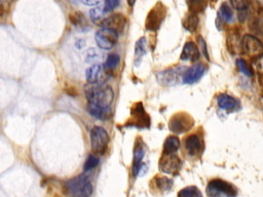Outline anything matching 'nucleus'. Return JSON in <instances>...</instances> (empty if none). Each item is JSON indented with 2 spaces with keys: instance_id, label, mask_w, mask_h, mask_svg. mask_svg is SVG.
Instances as JSON below:
<instances>
[{
  "instance_id": "16",
  "label": "nucleus",
  "mask_w": 263,
  "mask_h": 197,
  "mask_svg": "<svg viewBox=\"0 0 263 197\" xmlns=\"http://www.w3.org/2000/svg\"><path fill=\"white\" fill-rule=\"evenodd\" d=\"M87 112L95 118H98L100 120H106L111 117L112 111L110 107H104L95 103L88 102L87 107H86Z\"/></svg>"
},
{
  "instance_id": "11",
  "label": "nucleus",
  "mask_w": 263,
  "mask_h": 197,
  "mask_svg": "<svg viewBox=\"0 0 263 197\" xmlns=\"http://www.w3.org/2000/svg\"><path fill=\"white\" fill-rule=\"evenodd\" d=\"M185 71L184 68L178 67L174 69H168L157 74V80L160 84L165 86L176 85L180 79V75L183 74Z\"/></svg>"
},
{
  "instance_id": "9",
  "label": "nucleus",
  "mask_w": 263,
  "mask_h": 197,
  "mask_svg": "<svg viewBox=\"0 0 263 197\" xmlns=\"http://www.w3.org/2000/svg\"><path fill=\"white\" fill-rule=\"evenodd\" d=\"M110 71L101 64H95L85 71V78L88 83H105L110 76Z\"/></svg>"
},
{
  "instance_id": "1",
  "label": "nucleus",
  "mask_w": 263,
  "mask_h": 197,
  "mask_svg": "<svg viewBox=\"0 0 263 197\" xmlns=\"http://www.w3.org/2000/svg\"><path fill=\"white\" fill-rule=\"evenodd\" d=\"M84 93L88 102L104 107H110L114 97L111 86L105 83H88L84 86Z\"/></svg>"
},
{
  "instance_id": "10",
  "label": "nucleus",
  "mask_w": 263,
  "mask_h": 197,
  "mask_svg": "<svg viewBox=\"0 0 263 197\" xmlns=\"http://www.w3.org/2000/svg\"><path fill=\"white\" fill-rule=\"evenodd\" d=\"M241 49L247 55L256 57L263 53V44L255 36L245 35L241 40Z\"/></svg>"
},
{
  "instance_id": "25",
  "label": "nucleus",
  "mask_w": 263,
  "mask_h": 197,
  "mask_svg": "<svg viewBox=\"0 0 263 197\" xmlns=\"http://www.w3.org/2000/svg\"><path fill=\"white\" fill-rule=\"evenodd\" d=\"M178 196H180V197H197V196L201 197L202 193L198 190L197 187L189 186V187H186V188L182 189L178 193Z\"/></svg>"
},
{
  "instance_id": "19",
  "label": "nucleus",
  "mask_w": 263,
  "mask_h": 197,
  "mask_svg": "<svg viewBox=\"0 0 263 197\" xmlns=\"http://www.w3.org/2000/svg\"><path fill=\"white\" fill-rule=\"evenodd\" d=\"M107 13H108V11L104 8L103 5H96L95 8L90 9L89 16L93 24H96L98 26H102L104 21L108 16Z\"/></svg>"
},
{
  "instance_id": "36",
  "label": "nucleus",
  "mask_w": 263,
  "mask_h": 197,
  "mask_svg": "<svg viewBox=\"0 0 263 197\" xmlns=\"http://www.w3.org/2000/svg\"><path fill=\"white\" fill-rule=\"evenodd\" d=\"M126 1H127L129 6H134V4L136 3V0H126Z\"/></svg>"
},
{
  "instance_id": "12",
  "label": "nucleus",
  "mask_w": 263,
  "mask_h": 197,
  "mask_svg": "<svg viewBox=\"0 0 263 197\" xmlns=\"http://www.w3.org/2000/svg\"><path fill=\"white\" fill-rule=\"evenodd\" d=\"M206 68L203 64H196L192 67L186 69L183 73L182 80L186 84H193L197 82L204 74Z\"/></svg>"
},
{
  "instance_id": "20",
  "label": "nucleus",
  "mask_w": 263,
  "mask_h": 197,
  "mask_svg": "<svg viewBox=\"0 0 263 197\" xmlns=\"http://www.w3.org/2000/svg\"><path fill=\"white\" fill-rule=\"evenodd\" d=\"M147 52V40L145 37H141L135 45V66H139L143 60V56Z\"/></svg>"
},
{
  "instance_id": "32",
  "label": "nucleus",
  "mask_w": 263,
  "mask_h": 197,
  "mask_svg": "<svg viewBox=\"0 0 263 197\" xmlns=\"http://www.w3.org/2000/svg\"><path fill=\"white\" fill-rule=\"evenodd\" d=\"M253 66H254V69L258 73L263 74V53L255 57V60L253 62Z\"/></svg>"
},
{
  "instance_id": "28",
  "label": "nucleus",
  "mask_w": 263,
  "mask_h": 197,
  "mask_svg": "<svg viewBox=\"0 0 263 197\" xmlns=\"http://www.w3.org/2000/svg\"><path fill=\"white\" fill-rule=\"evenodd\" d=\"M119 62H120L119 55L113 53V54L108 55V57H107V60H106L104 66H105L109 71H112V70H114V69L118 66Z\"/></svg>"
},
{
  "instance_id": "18",
  "label": "nucleus",
  "mask_w": 263,
  "mask_h": 197,
  "mask_svg": "<svg viewBox=\"0 0 263 197\" xmlns=\"http://www.w3.org/2000/svg\"><path fill=\"white\" fill-rule=\"evenodd\" d=\"M145 155V150L142 144H136L135 151H134V158H133V174L135 176L139 175L141 166L143 164V158Z\"/></svg>"
},
{
  "instance_id": "24",
  "label": "nucleus",
  "mask_w": 263,
  "mask_h": 197,
  "mask_svg": "<svg viewBox=\"0 0 263 197\" xmlns=\"http://www.w3.org/2000/svg\"><path fill=\"white\" fill-rule=\"evenodd\" d=\"M155 181V185L156 187L160 190V191H163V192H167L172 189L173 187V181L168 178H165V176H161V175H158L154 179Z\"/></svg>"
},
{
  "instance_id": "7",
  "label": "nucleus",
  "mask_w": 263,
  "mask_h": 197,
  "mask_svg": "<svg viewBox=\"0 0 263 197\" xmlns=\"http://www.w3.org/2000/svg\"><path fill=\"white\" fill-rule=\"evenodd\" d=\"M182 166L181 159L175 153H163L159 159V169L167 174H176Z\"/></svg>"
},
{
  "instance_id": "31",
  "label": "nucleus",
  "mask_w": 263,
  "mask_h": 197,
  "mask_svg": "<svg viewBox=\"0 0 263 197\" xmlns=\"http://www.w3.org/2000/svg\"><path fill=\"white\" fill-rule=\"evenodd\" d=\"M232 7L238 11L246 10L248 8V0H229Z\"/></svg>"
},
{
  "instance_id": "35",
  "label": "nucleus",
  "mask_w": 263,
  "mask_h": 197,
  "mask_svg": "<svg viewBox=\"0 0 263 197\" xmlns=\"http://www.w3.org/2000/svg\"><path fill=\"white\" fill-rule=\"evenodd\" d=\"M83 4L88 5V6H96L98 4H100L103 0H80Z\"/></svg>"
},
{
  "instance_id": "22",
  "label": "nucleus",
  "mask_w": 263,
  "mask_h": 197,
  "mask_svg": "<svg viewBox=\"0 0 263 197\" xmlns=\"http://www.w3.org/2000/svg\"><path fill=\"white\" fill-rule=\"evenodd\" d=\"M198 25V17L197 14L189 12V14L183 19V27L189 31L190 33H194L197 29Z\"/></svg>"
},
{
  "instance_id": "13",
  "label": "nucleus",
  "mask_w": 263,
  "mask_h": 197,
  "mask_svg": "<svg viewBox=\"0 0 263 197\" xmlns=\"http://www.w3.org/2000/svg\"><path fill=\"white\" fill-rule=\"evenodd\" d=\"M185 149L190 157H197L203 151V142L199 135L191 134L185 141Z\"/></svg>"
},
{
  "instance_id": "14",
  "label": "nucleus",
  "mask_w": 263,
  "mask_h": 197,
  "mask_svg": "<svg viewBox=\"0 0 263 197\" xmlns=\"http://www.w3.org/2000/svg\"><path fill=\"white\" fill-rule=\"evenodd\" d=\"M125 26H126V18L121 13H113L111 15H108L102 25L103 28L114 30L118 34L124 30Z\"/></svg>"
},
{
  "instance_id": "5",
  "label": "nucleus",
  "mask_w": 263,
  "mask_h": 197,
  "mask_svg": "<svg viewBox=\"0 0 263 197\" xmlns=\"http://www.w3.org/2000/svg\"><path fill=\"white\" fill-rule=\"evenodd\" d=\"M165 14H166V7L161 2H157L147 14L146 22H145L146 29L149 31H157L160 28L165 17Z\"/></svg>"
},
{
  "instance_id": "17",
  "label": "nucleus",
  "mask_w": 263,
  "mask_h": 197,
  "mask_svg": "<svg viewBox=\"0 0 263 197\" xmlns=\"http://www.w3.org/2000/svg\"><path fill=\"white\" fill-rule=\"evenodd\" d=\"M180 58L182 61H190L195 62L199 58V47L191 41H188L183 46Z\"/></svg>"
},
{
  "instance_id": "34",
  "label": "nucleus",
  "mask_w": 263,
  "mask_h": 197,
  "mask_svg": "<svg viewBox=\"0 0 263 197\" xmlns=\"http://www.w3.org/2000/svg\"><path fill=\"white\" fill-rule=\"evenodd\" d=\"M197 40H198L197 42H198V44H199V48L201 49L203 55L205 56V58H206L208 61H210V55H209V52H208V49H206V44H205L204 39H203L201 36H198Z\"/></svg>"
},
{
  "instance_id": "8",
  "label": "nucleus",
  "mask_w": 263,
  "mask_h": 197,
  "mask_svg": "<svg viewBox=\"0 0 263 197\" xmlns=\"http://www.w3.org/2000/svg\"><path fill=\"white\" fill-rule=\"evenodd\" d=\"M118 40V33L108 28H102L96 33V42L102 49L108 50L115 46Z\"/></svg>"
},
{
  "instance_id": "15",
  "label": "nucleus",
  "mask_w": 263,
  "mask_h": 197,
  "mask_svg": "<svg viewBox=\"0 0 263 197\" xmlns=\"http://www.w3.org/2000/svg\"><path fill=\"white\" fill-rule=\"evenodd\" d=\"M217 104L220 109L225 110L228 113L238 111L240 108L239 101H237L235 97L226 93H220L217 96Z\"/></svg>"
},
{
  "instance_id": "26",
  "label": "nucleus",
  "mask_w": 263,
  "mask_h": 197,
  "mask_svg": "<svg viewBox=\"0 0 263 197\" xmlns=\"http://www.w3.org/2000/svg\"><path fill=\"white\" fill-rule=\"evenodd\" d=\"M218 14L225 22H232V19H233L232 10H231V8L229 7V5L227 3H222L221 4Z\"/></svg>"
},
{
  "instance_id": "23",
  "label": "nucleus",
  "mask_w": 263,
  "mask_h": 197,
  "mask_svg": "<svg viewBox=\"0 0 263 197\" xmlns=\"http://www.w3.org/2000/svg\"><path fill=\"white\" fill-rule=\"evenodd\" d=\"M206 3H208V0H187V6L189 9V12L194 14L202 12L206 7Z\"/></svg>"
},
{
  "instance_id": "3",
  "label": "nucleus",
  "mask_w": 263,
  "mask_h": 197,
  "mask_svg": "<svg viewBox=\"0 0 263 197\" xmlns=\"http://www.w3.org/2000/svg\"><path fill=\"white\" fill-rule=\"evenodd\" d=\"M206 195L210 197H221V196H236L237 189L232 184L220 180L215 179L212 180L206 186Z\"/></svg>"
},
{
  "instance_id": "27",
  "label": "nucleus",
  "mask_w": 263,
  "mask_h": 197,
  "mask_svg": "<svg viewBox=\"0 0 263 197\" xmlns=\"http://www.w3.org/2000/svg\"><path fill=\"white\" fill-rule=\"evenodd\" d=\"M69 19L77 28H85L86 25H87L83 14H81L80 12H73V13H71L69 15Z\"/></svg>"
},
{
  "instance_id": "4",
  "label": "nucleus",
  "mask_w": 263,
  "mask_h": 197,
  "mask_svg": "<svg viewBox=\"0 0 263 197\" xmlns=\"http://www.w3.org/2000/svg\"><path fill=\"white\" fill-rule=\"evenodd\" d=\"M109 144V135L105 128L101 126H95L90 130V146L91 150L97 155H103Z\"/></svg>"
},
{
  "instance_id": "30",
  "label": "nucleus",
  "mask_w": 263,
  "mask_h": 197,
  "mask_svg": "<svg viewBox=\"0 0 263 197\" xmlns=\"http://www.w3.org/2000/svg\"><path fill=\"white\" fill-rule=\"evenodd\" d=\"M99 163H100V159H99L97 156H95V155H89L88 158L86 159L85 163H84L83 170H84V171H89V170H91L92 168H95Z\"/></svg>"
},
{
  "instance_id": "6",
  "label": "nucleus",
  "mask_w": 263,
  "mask_h": 197,
  "mask_svg": "<svg viewBox=\"0 0 263 197\" xmlns=\"http://www.w3.org/2000/svg\"><path fill=\"white\" fill-rule=\"evenodd\" d=\"M193 125V118L185 112L175 114L168 121V128L174 133H184L190 130Z\"/></svg>"
},
{
  "instance_id": "29",
  "label": "nucleus",
  "mask_w": 263,
  "mask_h": 197,
  "mask_svg": "<svg viewBox=\"0 0 263 197\" xmlns=\"http://www.w3.org/2000/svg\"><path fill=\"white\" fill-rule=\"evenodd\" d=\"M236 66H237L238 70L242 74H245L246 76H248V77H252L253 76V71L250 69V67L248 66V64H247V62L245 60L237 58L236 60Z\"/></svg>"
},
{
  "instance_id": "2",
  "label": "nucleus",
  "mask_w": 263,
  "mask_h": 197,
  "mask_svg": "<svg viewBox=\"0 0 263 197\" xmlns=\"http://www.w3.org/2000/svg\"><path fill=\"white\" fill-rule=\"evenodd\" d=\"M68 193L75 197H87L92 193V185L86 175H79L65 184Z\"/></svg>"
},
{
  "instance_id": "33",
  "label": "nucleus",
  "mask_w": 263,
  "mask_h": 197,
  "mask_svg": "<svg viewBox=\"0 0 263 197\" xmlns=\"http://www.w3.org/2000/svg\"><path fill=\"white\" fill-rule=\"evenodd\" d=\"M120 3V0H105L104 2V8L110 12L111 10L115 9Z\"/></svg>"
},
{
  "instance_id": "21",
  "label": "nucleus",
  "mask_w": 263,
  "mask_h": 197,
  "mask_svg": "<svg viewBox=\"0 0 263 197\" xmlns=\"http://www.w3.org/2000/svg\"><path fill=\"white\" fill-rule=\"evenodd\" d=\"M180 148V140L175 135H170L163 143V153H176Z\"/></svg>"
}]
</instances>
